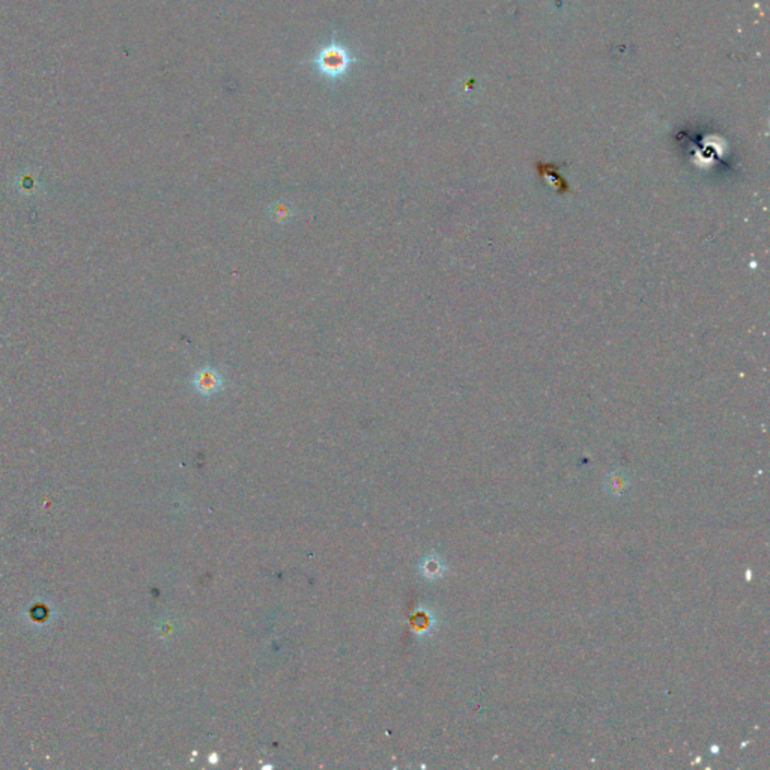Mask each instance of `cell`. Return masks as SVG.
I'll return each mask as SVG.
<instances>
[{
	"label": "cell",
	"mask_w": 770,
	"mask_h": 770,
	"mask_svg": "<svg viewBox=\"0 0 770 770\" xmlns=\"http://www.w3.org/2000/svg\"><path fill=\"white\" fill-rule=\"evenodd\" d=\"M628 485H629V481H628V477H626L624 472L611 474V476L606 479V490L609 494L619 495V494L623 492L626 488H628Z\"/></svg>",
	"instance_id": "3957f363"
},
{
	"label": "cell",
	"mask_w": 770,
	"mask_h": 770,
	"mask_svg": "<svg viewBox=\"0 0 770 770\" xmlns=\"http://www.w3.org/2000/svg\"><path fill=\"white\" fill-rule=\"evenodd\" d=\"M309 64L319 77L336 84L349 77L358 57L343 41L333 38L316 50Z\"/></svg>",
	"instance_id": "6da1fadb"
},
{
	"label": "cell",
	"mask_w": 770,
	"mask_h": 770,
	"mask_svg": "<svg viewBox=\"0 0 770 770\" xmlns=\"http://www.w3.org/2000/svg\"><path fill=\"white\" fill-rule=\"evenodd\" d=\"M222 378L214 370H203L198 378V388L202 393H213L220 387Z\"/></svg>",
	"instance_id": "7a4b0ae2"
}]
</instances>
